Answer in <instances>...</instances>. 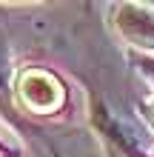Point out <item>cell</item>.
Returning a JSON list of instances; mask_svg holds the SVG:
<instances>
[{
  "mask_svg": "<svg viewBox=\"0 0 154 157\" xmlns=\"http://www.w3.org/2000/svg\"><path fill=\"white\" fill-rule=\"evenodd\" d=\"M20 97L29 106L40 109V112H49L63 97V89L54 83V77L40 75V71H29V75H23V80H20Z\"/></svg>",
  "mask_w": 154,
  "mask_h": 157,
  "instance_id": "6da1fadb",
  "label": "cell"
},
{
  "mask_svg": "<svg viewBox=\"0 0 154 157\" xmlns=\"http://www.w3.org/2000/svg\"><path fill=\"white\" fill-rule=\"evenodd\" d=\"M151 112H154V109H151Z\"/></svg>",
  "mask_w": 154,
  "mask_h": 157,
  "instance_id": "277c9868",
  "label": "cell"
},
{
  "mask_svg": "<svg viewBox=\"0 0 154 157\" xmlns=\"http://www.w3.org/2000/svg\"><path fill=\"white\" fill-rule=\"evenodd\" d=\"M117 26L123 34L140 46H154V12L140 6H123L117 14Z\"/></svg>",
  "mask_w": 154,
  "mask_h": 157,
  "instance_id": "7a4b0ae2",
  "label": "cell"
},
{
  "mask_svg": "<svg viewBox=\"0 0 154 157\" xmlns=\"http://www.w3.org/2000/svg\"><path fill=\"white\" fill-rule=\"evenodd\" d=\"M146 69H148V71H154V63H148V66H146Z\"/></svg>",
  "mask_w": 154,
  "mask_h": 157,
  "instance_id": "3957f363",
  "label": "cell"
}]
</instances>
